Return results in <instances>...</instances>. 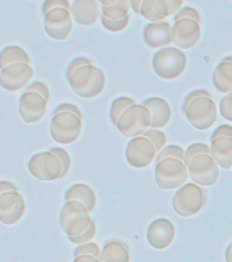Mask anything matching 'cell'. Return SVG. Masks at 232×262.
Masks as SVG:
<instances>
[{"label":"cell","mask_w":232,"mask_h":262,"mask_svg":"<svg viewBox=\"0 0 232 262\" xmlns=\"http://www.w3.org/2000/svg\"><path fill=\"white\" fill-rule=\"evenodd\" d=\"M28 171L36 179L43 182H53L63 178V164L52 151H40L30 157Z\"/></svg>","instance_id":"obj_7"},{"label":"cell","mask_w":232,"mask_h":262,"mask_svg":"<svg viewBox=\"0 0 232 262\" xmlns=\"http://www.w3.org/2000/svg\"><path fill=\"white\" fill-rule=\"evenodd\" d=\"M18 63L30 64V57L25 49L18 45H7L0 51V71Z\"/></svg>","instance_id":"obj_27"},{"label":"cell","mask_w":232,"mask_h":262,"mask_svg":"<svg viewBox=\"0 0 232 262\" xmlns=\"http://www.w3.org/2000/svg\"><path fill=\"white\" fill-rule=\"evenodd\" d=\"M183 114L194 128L200 131L208 130L217 119L216 102L213 101L212 96L197 98L184 108Z\"/></svg>","instance_id":"obj_9"},{"label":"cell","mask_w":232,"mask_h":262,"mask_svg":"<svg viewBox=\"0 0 232 262\" xmlns=\"http://www.w3.org/2000/svg\"><path fill=\"white\" fill-rule=\"evenodd\" d=\"M25 92H32V93L40 94V96H43V97H44L47 101H49V100H51V93H49L48 86L40 81L33 82V83H29L28 88L25 89Z\"/></svg>","instance_id":"obj_38"},{"label":"cell","mask_w":232,"mask_h":262,"mask_svg":"<svg viewBox=\"0 0 232 262\" xmlns=\"http://www.w3.org/2000/svg\"><path fill=\"white\" fill-rule=\"evenodd\" d=\"M70 11L73 19L83 26L94 25L101 18V6L96 0H74Z\"/></svg>","instance_id":"obj_20"},{"label":"cell","mask_w":232,"mask_h":262,"mask_svg":"<svg viewBox=\"0 0 232 262\" xmlns=\"http://www.w3.org/2000/svg\"><path fill=\"white\" fill-rule=\"evenodd\" d=\"M188 169L184 161L178 159H164L156 163V184L161 190H179L187 183Z\"/></svg>","instance_id":"obj_4"},{"label":"cell","mask_w":232,"mask_h":262,"mask_svg":"<svg viewBox=\"0 0 232 262\" xmlns=\"http://www.w3.org/2000/svg\"><path fill=\"white\" fill-rule=\"evenodd\" d=\"M220 115L225 120L232 122V93L227 94L220 101Z\"/></svg>","instance_id":"obj_39"},{"label":"cell","mask_w":232,"mask_h":262,"mask_svg":"<svg viewBox=\"0 0 232 262\" xmlns=\"http://www.w3.org/2000/svg\"><path fill=\"white\" fill-rule=\"evenodd\" d=\"M200 97H210V93H209L208 90L205 89H198V90H193L192 93H188L183 100V105H182V110L184 108H187V105L190 104L192 101L197 100V98Z\"/></svg>","instance_id":"obj_42"},{"label":"cell","mask_w":232,"mask_h":262,"mask_svg":"<svg viewBox=\"0 0 232 262\" xmlns=\"http://www.w3.org/2000/svg\"><path fill=\"white\" fill-rule=\"evenodd\" d=\"M213 86L221 93H232V55L225 56L213 71Z\"/></svg>","instance_id":"obj_23"},{"label":"cell","mask_w":232,"mask_h":262,"mask_svg":"<svg viewBox=\"0 0 232 262\" xmlns=\"http://www.w3.org/2000/svg\"><path fill=\"white\" fill-rule=\"evenodd\" d=\"M57 8H66V10H71V4L67 0H45L43 6H41V14L47 15L48 12L57 10Z\"/></svg>","instance_id":"obj_35"},{"label":"cell","mask_w":232,"mask_h":262,"mask_svg":"<svg viewBox=\"0 0 232 262\" xmlns=\"http://www.w3.org/2000/svg\"><path fill=\"white\" fill-rule=\"evenodd\" d=\"M49 131L55 142L63 145L75 142L82 133V118L70 112L52 115Z\"/></svg>","instance_id":"obj_6"},{"label":"cell","mask_w":232,"mask_h":262,"mask_svg":"<svg viewBox=\"0 0 232 262\" xmlns=\"http://www.w3.org/2000/svg\"><path fill=\"white\" fill-rule=\"evenodd\" d=\"M183 8L182 0H142L141 15L149 24L164 22L168 16H175Z\"/></svg>","instance_id":"obj_11"},{"label":"cell","mask_w":232,"mask_h":262,"mask_svg":"<svg viewBox=\"0 0 232 262\" xmlns=\"http://www.w3.org/2000/svg\"><path fill=\"white\" fill-rule=\"evenodd\" d=\"M182 18H188V19H194L197 20V22H201V16L200 14H198V11H197L196 8L188 7V6L182 8V10H180V11L174 16V19L175 20H179L182 19Z\"/></svg>","instance_id":"obj_40"},{"label":"cell","mask_w":232,"mask_h":262,"mask_svg":"<svg viewBox=\"0 0 232 262\" xmlns=\"http://www.w3.org/2000/svg\"><path fill=\"white\" fill-rule=\"evenodd\" d=\"M210 155L217 165L224 169L232 168V138L217 137L210 139Z\"/></svg>","instance_id":"obj_22"},{"label":"cell","mask_w":232,"mask_h":262,"mask_svg":"<svg viewBox=\"0 0 232 262\" xmlns=\"http://www.w3.org/2000/svg\"><path fill=\"white\" fill-rule=\"evenodd\" d=\"M90 212L82 204L77 201H69L61 206L60 210V227L61 229L69 224L70 221L79 219V217H89Z\"/></svg>","instance_id":"obj_28"},{"label":"cell","mask_w":232,"mask_h":262,"mask_svg":"<svg viewBox=\"0 0 232 262\" xmlns=\"http://www.w3.org/2000/svg\"><path fill=\"white\" fill-rule=\"evenodd\" d=\"M96 223L92 217H79L75 220L70 221L69 224L63 228V232L67 235L69 241L75 245H85L89 243L96 235Z\"/></svg>","instance_id":"obj_18"},{"label":"cell","mask_w":232,"mask_h":262,"mask_svg":"<svg viewBox=\"0 0 232 262\" xmlns=\"http://www.w3.org/2000/svg\"><path fill=\"white\" fill-rule=\"evenodd\" d=\"M204 153H210V146H208L206 143L202 142L193 143V145H190V146L187 147V150L184 153V164L187 165L193 157H196V156L198 155H204Z\"/></svg>","instance_id":"obj_34"},{"label":"cell","mask_w":232,"mask_h":262,"mask_svg":"<svg viewBox=\"0 0 232 262\" xmlns=\"http://www.w3.org/2000/svg\"><path fill=\"white\" fill-rule=\"evenodd\" d=\"M130 6L133 8V11L139 14L141 12V6H142V0H131Z\"/></svg>","instance_id":"obj_46"},{"label":"cell","mask_w":232,"mask_h":262,"mask_svg":"<svg viewBox=\"0 0 232 262\" xmlns=\"http://www.w3.org/2000/svg\"><path fill=\"white\" fill-rule=\"evenodd\" d=\"M101 262H130V247L122 241H111L101 249Z\"/></svg>","instance_id":"obj_25"},{"label":"cell","mask_w":232,"mask_h":262,"mask_svg":"<svg viewBox=\"0 0 232 262\" xmlns=\"http://www.w3.org/2000/svg\"><path fill=\"white\" fill-rule=\"evenodd\" d=\"M151 111L142 104H135L124 111V114L119 119L116 128L123 137L135 138V137H141L143 135V133H146L151 128Z\"/></svg>","instance_id":"obj_5"},{"label":"cell","mask_w":232,"mask_h":262,"mask_svg":"<svg viewBox=\"0 0 232 262\" xmlns=\"http://www.w3.org/2000/svg\"><path fill=\"white\" fill-rule=\"evenodd\" d=\"M48 101L43 96L32 92H25L18 101V111L22 120L28 124L40 122L47 112Z\"/></svg>","instance_id":"obj_15"},{"label":"cell","mask_w":232,"mask_h":262,"mask_svg":"<svg viewBox=\"0 0 232 262\" xmlns=\"http://www.w3.org/2000/svg\"><path fill=\"white\" fill-rule=\"evenodd\" d=\"M100 20H101V25L108 30V32L119 33L122 32V30H124V29L129 26V24H130V16H126V18H123V19L120 20H111L104 18V16H101Z\"/></svg>","instance_id":"obj_33"},{"label":"cell","mask_w":232,"mask_h":262,"mask_svg":"<svg viewBox=\"0 0 232 262\" xmlns=\"http://www.w3.org/2000/svg\"><path fill=\"white\" fill-rule=\"evenodd\" d=\"M11 191H18V186H15L11 182H7V180H0V196L6 192Z\"/></svg>","instance_id":"obj_44"},{"label":"cell","mask_w":232,"mask_h":262,"mask_svg":"<svg viewBox=\"0 0 232 262\" xmlns=\"http://www.w3.org/2000/svg\"><path fill=\"white\" fill-rule=\"evenodd\" d=\"M79 255H92V257H96L97 259L101 258V250L96 243L93 242H89V243H85V245H79L75 247V250L73 251V257H79Z\"/></svg>","instance_id":"obj_31"},{"label":"cell","mask_w":232,"mask_h":262,"mask_svg":"<svg viewBox=\"0 0 232 262\" xmlns=\"http://www.w3.org/2000/svg\"><path fill=\"white\" fill-rule=\"evenodd\" d=\"M65 201L66 202H69V201H77V202L83 205L89 212H93L94 208H96V204H97L96 194H94L93 190L88 184L83 183L73 184L65 192Z\"/></svg>","instance_id":"obj_24"},{"label":"cell","mask_w":232,"mask_h":262,"mask_svg":"<svg viewBox=\"0 0 232 262\" xmlns=\"http://www.w3.org/2000/svg\"><path fill=\"white\" fill-rule=\"evenodd\" d=\"M61 112H70V114H74L82 118V112L81 110L78 108L77 105H74L71 102H63V104H59V105L55 106V110L52 111V115L61 114Z\"/></svg>","instance_id":"obj_41"},{"label":"cell","mask_w":232,"mask_h":262,"mask_svg":"<svg viewBox=\"0 0 232 262\" xmlns=\"http://www.w3.org/2000/svg\"><path fill=\"white\" fill-rule=\"evenodd\" d=\"M73 262H101V261L97 259L96 257H92V255H79V257L74 258Z\"/></svg>","instance_id":"obj_45"},{"label":"cell","mask_w":232,"mask_h":262,"mask_svg":"<svg viewBox=\"0 0 232 262\" xmlns=\"http://www.w3.org/2000/svg\"><path fill=\"white\" fill-rule=\"evenodd\" d=\"M101 16L111 20H120L130 16V2L129 0H107L100 2Z\"/></svg>","instance_id":"obj_26"},{"label":"cell","mask_w":232,"mask_h":262,"mask_svg":"<svg viewBox=\"0 0 232 262\" xmlns=\"http://www.w3.org/2000/svg\"><path fill=\"white\" fill-rule=\"evenodd\" d=\"M187 169L193 183L198 184L201 187L215 186L220 175V168L210 153H204L193 157L187 164Z\"/></svg>","instance_id":"obj_8"},{"label":"cell","mask_w":232,"mask_h":262,"mask_svg":"<svg viewBox=\"0 0 232 262\" xmlns=\"http://www.w3.org/2000/svg\"><path fill=\"white\" fill-rule=\"evenodd\" d=\"M146 239L153 249H167L175 239V225L168 219H156L147 228Z\"/></svg>","instance_id":"obj_17"},{"label":"cell","mask_w":232,"mask_h":262,"mask_svg":"<svg viewBox=\"0 0 232 262\" xmlns=\"http://www.w3.org/2000/svg\"><path fill=\"white\" fill-rule=\"evenodd\" d=\"M33 74L34 71L30 64H26V63L12 64L0 71V86L8 92L26 89L29 82L33 78Z\"/></svg>","instance_id":"obj_14"},{"label":"cell","mask_w":232,"mask_h":262,"mask_svg":"<svg viewBox=\"0 0 232 262\" xmlns=\"http://www.w3.org/2000/svg\"><path fill=\"white\" fill-rule=\"evenodd\" d=\"M225 261L232 262V242L227 246V249H225Z\"/></svg>","instance_id":"obj_47"},{"label":"cell","mask_w":232,"mask_h":262,"mask_svg":"<svg viewBox=\"0 0 232 262\" xmlns=\"http://www.w3.org/2000/svg\"><path fill=\"white\" fill-rule=\"evenodd\" d=\"M159 151L151 139L146 137H135L127 142L126 160L131 167L146 168L157 159Z\"/></svg>","instance_id":"obj_10"},{"label":"cell","mask_w":232,"mask_h":262,"mask_svg":"<svg viewBox=\"0 0 232 262\" xmlns=\"http://www.w3.org/2000/svg\"><path fill=\"white\" fill-rule=\"evenodd\" d=\"M143 106H146L152 114L151 128L160 130L170 123L171 120V106L164 98L151 97L143 100Z\"/></svg>","instance_id":"obj_21"},{"label":"cell","mask_w":232,"mask_h":262,"mask_svg":"<svg viewBox=\"0 0 232 262\" xmlns=\"http://www.w3.org/2000/svg\"><path fill=\"white\" fill-rule=\"evenodd\" d=\"M67 82L77 96L82 98H94L106 89V74L97 66H85L78 69Z\"/></svg>","instance_id":"obj_1"},{"label":"cell","mask_w":232,"mask_h":262,"mask_svg":"<svg viewBox=\"0 0 232 262\" xmlns=\"http://www.w3.org/2000/svg\"><path fill=\"white\" fill-rule=\"evenodd\" d=\"M143 41L151 48H165L172 44V26L170 22L146 24L142 32Z\"/></svg>","instance_id":"obj_19"},{"label":"cell","mask_w":232,"mask_h":262,"mask_svg":"<svg viewBox=\"0 0 232 262\" xmlns=\"http://www.w3.org/2000/svg\"><path fill=\"white\" fill-rule=\"evenodd\" d=\"M201 25L194 19L182 18L172 25V44L176 48L190 49L200 41Z\"/></svg>","instance_id":"obj_13"},{"label":"cell","mask_w":232,"mask_h":262,"mask_svg":"<svg viewBox=\"0 0 232 262\" xmlns=\"http://www.w3.org/2000/svg\"><path fill=\"white\" fill-rule=\"evenodd\" d=\"M45 33L57 41L66 40L73 30V15L70 10L57 8L44 16Z\"/></svg>","instance_id":"obj_12"},{"label":"cell","mask_w":232,"mask_h":262,"mask_svg":"<svg viewBox=\"0 0 232 262\" xmlns=\"http://www.w3.org/2000/svg\"><path fill=\"white\" fill-rule=\"evenodd\" d=\"M206 204V191L196 183H186L172 196V209L182 217H192L201 212Z\"/></svg>","instance_id":"obj_3"},{"label":"cell","mask_w":232,"mask_h":262,"mask_svg":"<svg viewBox=\"0 0 232 262\" xmlns=\"http://www.w3.org/2000/svg\"><path fill=\"white\" fill-rule=\"evenodd\" d=\"M26 210L24 196L19 191L6 192L0 196V223L12 225L24 217Z\"/></svg>","instance_id":"obj_16"},{"label":"cell","mask_w":232,"mask_h":262,"mask_svg":"<svg viewBox=\"0 0 232 262\" xmlns=\"http://www.w3.org/2000/svg\"><path fill=\"white\" fill-rule=\"evenodd\" d=\"M184 150L183 147L176 146V145H167V146L164 147L163 150L160 151L159 155H157V159H156L155 163H159L161 160L164 159H178V160H184Z\"/></svg>","instance_id":"obj_30"},{"label":"cell","mask_w":232,"mask_h":262,"mask_svg":"<svg viewBox=\"0 0 232 262\" xmlns=\"http://www.w3.org/2000/svg\"><path fill=\"white\" fill-rule=\"evenodd\" d=\"M187 66V56L176 47H165L153 55L152 67L157 77L163 79H175L184 73Z\"/></svg>","instance_id":"obj_2"},{"label":"cell","mask_w":232,"mask_h":262,"mask_svg":"<svg viewBox=\"0 0 232 262\" xmlns=\"http://www.w3.org/2000/svg\"><path fill=\"white\" fill-rule=\"evenodd\" d=\"M217 137H229L232 138V126H228V124H221L213 131L212 135H210V139L217 138Z\"/></svg>","instance_id":"obj_43"},{"label":"cell","mask_w":232,"mask_h":262,"mask_svg":"<svg viewBox=\"0 0 232 262\" xmlns=\"http://www.w3.org/2000/svg\"><path fill=\"white\" fill-rule=\"evenodd\" d=\"M137 101H135L134 98L127 97V96H122V97L115 98L114 101L111 102L110 106V119L111 122L114 126H116L119 122V119L124 114V111L129 110L130 106L135 105Z\"/></svg>","instance_id":"obj_29"},{"label":"cell","mask_w":232,"mask_h":262,"mask_svg":"<svg viewBox=\"0 0 232 262\" xmlns=\"http://www.w3.org/2000/svg\"><path fill=\"white\" fill-rule=\"evenodd\" d=\"M143 137H146L153 142L157 151H161L164 147L167 146V137L161 130H156V128H149L146 133H143Z\"/></svg>","instance_id":"obj_32"},{"label":"cell","mask_w":232,"mask_h":262,"mask_svg":"<svg viewBox=\"0 0 232 262\" xmlns=\"http://www.w3.org/2000/svg\"><path fill=\"white\" fill-rule=\"evenodd\" d=\"M49 151H52L53 155H56L61 161V164H63V178H65L70 172V168H71V157H70L67 150H65L63 147H51Z\"/></svg>","instance_id":"obj_36"},{"label":"cell","mask_w":232,"mask_h":262,"mask_svg":"<svg viewBox=\"0 0 232 262\" xmlns=\"http://www.w3.org/2000/svg\"><path fill=\"white\" fill-rule=\"evenodd\" d=\"M93 64L92 61L88 59V57H83V56H79V57H75L73 60L70 61L69 66H67V70H66V78L69 79L71 75H73L78 69H81V67H85V66H90Z\"/></svg>","instance_id":"obj_37"}]
</instances>
